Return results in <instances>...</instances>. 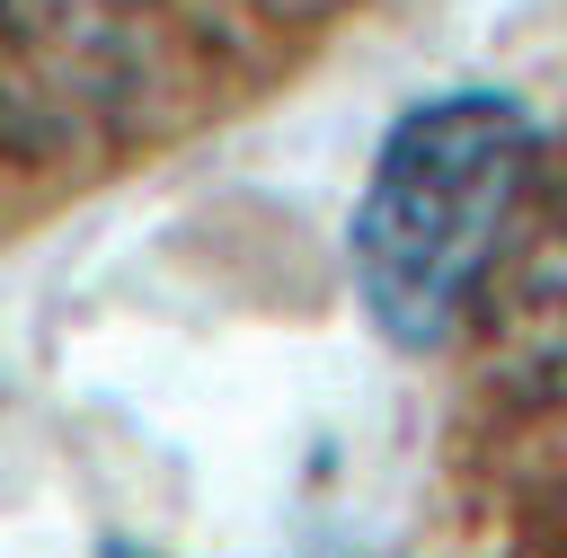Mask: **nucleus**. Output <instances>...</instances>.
<instances>
[{
	"instance_id": "nucleus-3",
	"label": "nucleus",
	"mask_w": 567,
	"mask_h": 558,
	"mask_svg": "<svg viewBox=\"0 0 567 558\" xmlns=\"http://www.w3.org/2000/svg\"><path fill=\"white\" fill-rule=\"evenodd\" d=\"M106 558H151V549H133V540H115V549H106Z\"/></svg>"
},
{
	"instance_id": "nucleus-1",
	"label": "nucleus",
	"mask_w": 567,
	"mask_h": 558,
	"mask_svg": "<svg viewBox=\"0 0 567 558\" xmlns=\"http://www.w3.org/2000/svg\"><path fill=\"white\" fill-rule=\"evenodd\" d=\"M532 159L540 133L496 89H443L390 124L346 230L354 301L390 345L434 354L452 328H470V301L487 283Z\"/></svg>"
},
{
	"instance_id": "nucleus-2",
	"label": "nucleus",
	"mask_w": 567,
	"mask_h": 558,
	"mask_svg": "<svg viewBox=\"0 0 567 558\" xmlns=\"http://www.w3.org/2000/svg\"><path fill=\"white\" fill-rule=\"evenodd\" d=\"M470 337L514 399H567V151L532 159L470 301Z\"/></svg>"
}]
</instances>
